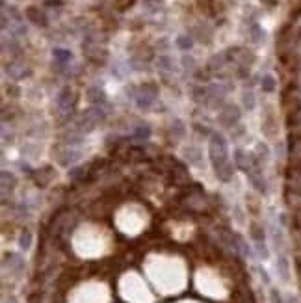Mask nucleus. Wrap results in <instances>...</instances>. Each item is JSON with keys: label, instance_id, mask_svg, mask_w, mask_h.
<instances>
[{"label": "nucleus", "instance_id": "nucleus-6", "mask_svg": "<svg viewBox=\"0 0 301 303\" xmlns=\"http://www.w3.org/2000/svg\"><path fill=\"white\" fill-rule=\"evenodd\" d=\"M19 248H21V251H28V249L32 248V233L26 231V229L19 236Z\"/></svg>", "mask_w": 301, "mask_h": 303}, {"label": "nucleus", "instance_id": "nucleus-4", "mask_svg": "<svg viewBox=\"0 0 301 303\" xmlns=\"http://www.w3.org/2000/svg\"><path fill=\"white\" fill-rule=\"evenodd\" d=\"M0 177H2V192H8V190H13L15 188V184H17V179H15V175L13 173H10V171H2V175H0Z\"/></svg>", "mask_w": 301, "mask_h": 303}, {"label": "nucleus", "instance_id": "nucleus-17", "mask_svg": "<svg viewBox=\"0 0 301 303\" xmlns=\"http://www.w3.org/2000/svg\"><path fill=\"white\" fill-rule=\"evenodd\" d=\"M286 303H297V299H296V298H294V296H290V298L286 299Z\"/></svg>", "mask_w": 301, "mask_h": 303}, {"label": "nucleus", "instance_id": "nucleus-3", "mask_svg": "<svg viewBox=\"0 0 301 303\" xmlns=\"http://www.w3.org/2000/svg\"><path fill=\"white\" fill-rule=\"evenodd\" d=\"M80 153H76V151H67L65 155H59V158H58V162H59V166H64V168H69V166H73L75 162H78L80 160Z\"/></svg>", "mask_w": 301, "mask_h": 303}, {"label": "nucleus", "instance_id": "nucleus-5", "mask_svg": "<svg viewBox=\"0 0 301 303\" xmlns=\"http://www.w3.org/2000/svg\"><path fill=\"white\" fill-rule=\"evenodd\" d=\"M26 15H28V19H30L32 22H36V24L47 26V19H45V15L38 10V8H28V10H26Z\"/></svg>", "mask_w": 301, "mask_h": 303}, {"label": "nucleus", "instance_id": "nucleus-2", "mask_svg": "<svg viewBox=\"0 0 301 303\" xmlns=\"http://www.w3.org/2000/svg\"><path fill=\"white\" fill-rule=\"evenodd\" d=\"M4 266H6V268L10 266L11 274H15V276H21L22 270H24V260H22L21 255H17V253H6Z\"/></svg>", "mask_w": 301, "mask_h": 303}, {"label": "nucleus", "instance_id": "nucleus-11", "mask_svg": "<svg viewBox=\"0 0 301 303\" xmlns=\"http://www.w3.org/2000/svg\"><path fill=\"white\" fill-rule=\"evenodd\" d=\"M177 45H178V47H180L183 50H188V49H192V45H194V43H192V39H190V38L183 36V38H178V39H177Z\"/></svg>", "mask_w": 301, "mask_h": 303}, {"label": "nucleus", "instance_id": "nucleus-12", "mask_svg": "<svg viewBox=\"0 0 301 303\" xmlns=\"http://www.w3.org/2000/svg\"><path fill=\"white\" fill-rule=\"evenodd\" d=\"M262 87L266 89V92H274L275 80L272 78V76H264V78H262Z\"/></svg>", "mask_w": 301, "mask_h": 303}, {"label": "nucleus", "instance_id": "nucleus-8", "mask_svg": "<svg viewBox=\"0 0 301 303\" xmlns=\"http://www.w3.org/2000/svg\"><path fill=\"white\" fill-rule=\"evenodd\" d=\"M277 270H279V276L288 281V260L286 257H279V262H277Z\"/></svg>", "mask_w": 301, "mask_h": 303}, {"label": "nucleus", "instance_id": "nucleus-13", "mask_svg": "<svg viewBox=\"0 0 301 303\" xmlns=\"http://www.w3.org/2000/svg\"><path fill=\"white\" fill-rule=\"evenodd\" d=\"M156 65H158V67H162V69L169 71V69H171V60H169L167 56H162V58H158V62H156Z\"/></svg>", "mask_w": 301, "mask_h": 303}, {"label": "nucleus", "instance_id": "nucleus-14", "mask_svg": "<svg viewBox=\"0 0 301 303\" xmlns=\"http://www.w3.org/2000/svg\"><path fill=\"white\" fill-rule=\"evenodd\" d=\"M244 104L248 106V110H251L253 106H255V101H253V95H251V93H246V95H244Z\"/></svg>", "mask_w": 301, "mask_h": 303}, {"label": "nucleus", "instance_id": "nucleus-9", "mask_svg": "<svg viewBox=\"0 0 301 303\" xmlns=\"http://www.w3.org/2000/svg\"><path fill=\"white\" fill-rule=\"evenodd\" d=\"M54 58L58 62H62V64H65V62H69L71 60V52L69 50H65V49H54Z\"/></svg>", "mask_w": 301, "mask_h": 303}, {"label": "nucleus", "instance_id": "nucleus-15", "mask_svg": "<svg viewBox=\"0 0 301 303\" xmlns=\"http://www.w3.org/2000/svg\"><path fill=\"white\" fill-rule=\"evenodd\" d=\"M272 301H274V303H283V301H281V298H279V292H277L275 288L272 290Z\"/></svg>", "mask_w": 301, "mask_h": 303}, {"label": "nucleus", "instance_id": "nucleus-16", "mask_svg": "<svg viewBox=\"0 0 301 303\" xmlns=\"http://www.w3.org/2000/svg\"><path fill=\"white\" fill-rule=\"evenodd\" d=\"M4 303H19V301H17L15 298H11V296H10V298H6V299H4Z\"/></svg>", "mask_w": 301, "mask_h": 303}, {"label": "nucleus", "instance_id": "nucleus-1", "mask_svg": "<svg viewBox=\"0 0 301 303\" xmlns=\"http://www.w3.org/2000/svg\"><path fill=\"white\" fill-rule=\"evenodd\" d=\"M208 157H210V164L214 168L216 177L220 180H223V183H229L232 179V173H234V164L229 158L227 140L221 134H218V132H214V134L210 136Z\"/></svg>", "mask_w": 301, "mask_h": 303}, {"label": "nucleus", "instance_id": "nucleus-10", "mask_svg": "<svg viewBox=\"0 0 301 303\" xmlns=\"http://www.w3.org/2000/svg\"><path fill=\"white\" fill-rule=\"evenodd\" d=\"M149 136H150L149 127H138V129L134 130V138H136V140H147Z\"/></svg>", "mask_w": 301, "mask_h": 303}, {"label": "nucleus", "instance_id": "nucleus-7", "mask_svg": "<svg viewBox=\"0 0 301 303\" xmlns=\"http://www.w3.org/2000/svg\"><path fill=\"white\" fill-rule=\"evenodd\" d=\"M69 99H71V89L69 87H65L64 92L58 95V106L62 110H67L69 108Z\"/></svg>", "mask_w": 301, "mask_h": 303}]
</instances>
